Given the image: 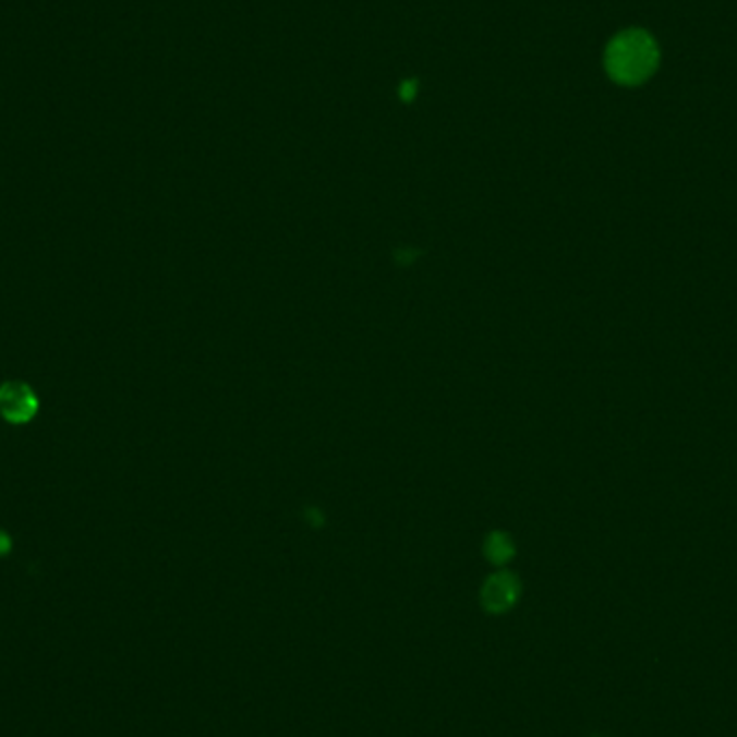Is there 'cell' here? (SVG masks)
Here are the masks:
<instances>
[{"mask_svg":"<svg viewBox=\"0 0 737 737\" xmlns=\"http://www.w3.org/2000/svg\"><path fill=\"white\" fill-rule=\"evenodd\" d=\"M522 593V584L511 571L492 573L481 587V606L490 615H503L511 611Z\"/></svg>","mask_w":737,"mask_h":737,"instance_id":"2","label":"cell"},{"mask_svg":"<svg viewBox=\"0 0 737 737\" xmlns=\"http://www.w3.org/2000/svg\"><path fill=\"white\" fill-rule=\"evenodd\" d=\"M660 65V48L645 28H626L617 33L604 52V68L613 83L621 87H639L647 83Z\"/></svg>","mask_w":737,"mask_h":737,"instance_id":"1","label":"cell"},{"mask_svg":"<svg viewBox=\"0 0 737 737\" xmlns=\"http://www.w3.org/2000/svg\"><path fill=\"white\" fill-rule=\"evenodd\" d=\"M9 548H11V542H9V537L0 531V554L9 553Z\"/></svg>","mask_w":737,"mask_h":737,"instance_id":"6","label":"cell"},{"mask_svg":"<svg viewBox=\"0 0 737 737\" xmlns=\"http://www.w3.org/2000/svg\"><path fill=\"white\" fill-rule=\"evenodd\" d=\"M416 83L414 81H406V83H401L399 85V97L403 99V101H412L414 97H416Z\"/></svg>","mask_w":737,"mask_h":737,"instance_id":"5","label":"cell"},{"mask_svg":"<svg viewBox=\"0 0 737 737\" xmlns=\"http://www.w3.org/2000/svg\"><path fill=\"white\" fill-rule=\"evenodd\" d=\"M516 554V548H514V542L505 535V533H492L485 542V556L490 563L503 567L507 565Z\"/></svg>","mask_w":737,"mask_h":737,"instance_id":"4","label":"cell"},{"mask_svg":"<svg viewBox=\"0 0 737 737\" xmlns=\"http://www.w3.org/2000/svg\"><path fill=\"white\" fill-rule=\"evenodd\" d=\"M37 412V397L31 386L9 382L0 386V414L9 423H26Z\"/></svg>","mask_w":737,"mask_h":737,"instance_id":"3","label":"cell"}]
</instances>
